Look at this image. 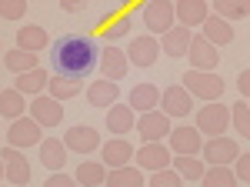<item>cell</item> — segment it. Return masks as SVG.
I'll return each instance as SVG.
<instances>
[{"instance_id": "1", "label": "cell", "mask_w": 250, "mask_h": 187, "mask_svg": "<svg viewBox=\"0 0 250 187\" xmlns=\"http://www.w3.org/2000/svg\"><path fill=\"white\" fill-rule=\"evenodd\" d=\"M100 60V47L90 37H80V34H67V37L54 40L50 47V67L60 77H74L83 80Z\"/></svg>"}, {"instance_id": "2", "label": "cell", "mask_w": 250, "mask_h": 187, "mask_svg": "<svg viewBox=\"0 0 250 187\" xmlns=\"http://www.w3.org/2000/svg\"><path fill=\"white\" fill-rule=\"evenodd\" d=\"M184 87L190 91V97H200L204 104H210V100H220L224 80L213 74V70H187L184 74Z\"/></svg>"}, {"instance_id": "3", "label": "cell", "mask_w": 250, "mask_h": 187, "mask_svg": "<svg viewBox=\"0 0 250 187\" xmlns=\"http://www.w3.org/2000/svg\"><path fill=\"white\" fill-rule=\"evenodd\" d=\"M230 127V107H224L220 100H210L197 111V131L207 137H224V131Z\"/></svg>"}, {"instance_id": "4", "label": "cell", "mask_w": 250, "mask_h": 187, "mask_svg": "<svg viewBox=\"0 0 250 187\" xmlns=\"http://www.w3.org/2000/svg\"><path fill=\"white\" fill-rule=\"evenodd\" d=\"M144 23H147V30L150 34H167L173 23H177V14H173V3L170 0H150V3H144Z\"/></svg>"}, {"instance_id": "5", "label": "cell", "mask_w": 250, "mask_h": 187, "mask_svg": "<svg viewBox=\"0 0 250 187\" xmlns=\"http://www.w3.org/2000/svg\"><path fill=\"white\" fill-rule=\"evenodd\" d=\"M160 107H164L167 117H187L193 111V97L184 84H173L167 91H160Z\"/></svg>"}, {"instance_id": "6", "label": "cell", "mask_w": 250, "mask_h": 187, "mask_svg": "<svg viewBox=\"0 0 250 187\" xmlns=\"http://www.w3.org/2000/svg\"><path fill=\"white\" fill-rule=\"evenodd\" d=\"M137 131H140V137H144V144H154V140H160V137H167L173 127H170V117H167L164 111H147V114L137 117Z\"/></svg>"}, {"instance_id": "7", "label": "cell", "mask_w": 250, "mask_h": 187, "mask_svg": "<svg viewBox=\"0 0 250 187\" xmlns=\"http://www.w3.org/2000/svg\"><path fill=\"white\" fill-rule=\"evenodd\" d=\"M187 57H190V67H193V70H213V67H217V60H220L217 47H213L204 34H193V37H190Z\"/></svg>"}, {"instance_id": "8", "label": "cell", "mask_w": 250, "mask_h": 187, "mask_svg": "<svg viewBox=\"0 0 250 187\" xmlns=\"http://www.w3.org/2000/svg\"><path fill=\"white\" fill-rule=\"evenodd\" d=\"M7 144L10 147H37L40 144V124L37 120H27V117H17V120H10V131H7Z\"/></svg>"}, {"instance_id": "9", "label": "cell", "mask_w": 250, "mask_h": 187, "mask_svg": "<svg viewBox=\"0 0 250 187\" xmlns=\"http://www.w3.org/2000/svg\"><path fill=\"white\" fill-rule=\"evenodd\" d=\"M0 161H3V170H7V181H10V184H17V187L30 184V161L23 157V150L3 147Z\"/></svg>"}, {"instance_id": "10", "label": "cell", "mask_w": 250, "mask_h": 187, "mask_svg": "<svg viewBox=\"0 0 250 187\" xmlns=\"http://www.w3.org/2000/svg\"><path fill=\"white\" fill-rule=\"evenodd\" d=\"M200 150L207 154V164L210 167H227V164L237 161V154H240L230 137H207V147H200Z\"/></svg>"}, {"instance_id": "11", "label": "cell", "mask_w": 250, "mask_h": 187, "mask_svg": "<svg viewBox=\"0 0 250 187\" xmlns=\"http://www.w3.org/2000/svg\"><path fill=\"white\" fill-rule=\"evenodd\" d=\"M134 157H137V164H140V170H164V167H170L173 150L164 147L160 140H154V144H144Z\"/></svg>"}, {"instance_id": "12", "label": "cell", "mask_w": 250, "mask_h": 187, "mask_svg": "<svg viewBox=\"0 0 250 187\" xmlns=\"http://www.w3.org/2000/svg\"><path fill=\"white\" fill-rule=\"evenodd\" d=\"M157 57H160V40H154L150 34L130 40V47H127V60H130L134 67H154Z\"/></svg>"}, {"instance_id": "13", "label": "cell", "mask_w": 250, "mask_h": 187, "mask_svg": "<svg viewBox=\"0 0 250 187\" xmlns=\"http://www.w3.org/2000/svg\"><path fill=\"white\" fill-rule=\"evenodd\" d=\"M30 114H34V120H37L40 127H57L60 120H63V107H60V100H54L50 94H40V97H34Z\"/></svg>"}, {"instance_id": "14", "label": "cell", "mask_w": 250, "mask_h": 187, "mask_svg": "<svg viewBox=\"0 0 250 187\" xmlns=\"http://www.w3.org/2000/svg\"><path fill=\"white\" fill-rule=\"evenodd\" d=\"M134 161V147L124 140V137H114V140H107V144H100V164L104 167H127Z\"/></svg>"}, {"instance_id": "15", "label": "cell", "mask_w": 250, "mask_h": 187, "mask_svg": "<svg viewBox=\"0 0 250 187\" xmlns=\"http://www.w3.org/2000/svg\"><path fill=\"white\" fill-rule=\"evenodd\" d=\"M127 64H130L127 54H124L120 47H114V44L100 50V74H104V80H120V77L130 70Z\"/></svg>"}, {"instance_id": "16", "label": "cell", "mask_w": 250, "mask_h": 187, "mask_svg": "<svg viewBox=\"0 0 250 187\" xmlns=\"http://www.w3.org/2000/svg\"><path fill=\"white\" fill-rule=\"evenodd\" d=\"M167 137H170L173 154H200V147H204V134L197 127H173Z\"/></svg>"}, {"instance_id": "17", "label": "cell", "mask_w": 250, "mask_h": 187, "mask_svg": "<svg viewBox=\"0 0 250 187\" xmlns=\"http://www.w3.org/2000/svg\"><path fill=\"white\" fill-rule=\"evenodd\" d=\"M63 144H67V150L74 147L77 154H90V150H100V134L94 127L77 124V127H70V131L63 134Z\"/></svg>"}, {"instance_id": "18", "label": "cell", "mask_w": 250, "mask_h": 187, "mask_svg": "<svg viewBox=\"0 0 250 187\" xmlns=\"http://www.w3.org/2000/svg\"><path fill=\"white\" fill-rule=\"evenodd\" d=\"M107 127H110V134H117V137L134 131L137 114L130 111V104H114V107H107Z\"/></svg>"}, {"instance_id": "19", "label": "cell", "mask_w": 250, "mask_h": 187, "mask_svg": "<svg viewBox=\"0 0 250 187\" xmlns=\"http://www.w3.org/2000/svg\"><path fill=\"white\" fill-rule=\"evenodd\" d=\"M190 37H193L190 27H184V23L177 27V23H173L170 30L164 34V40H160V50H164L167 57H184L187 47H190Z\"/></svg>"}, {"instance_id": "20", "label": "cell", "mask_w": 250, "mask_h": 187, "mask_svg": "<svg viewBox=\"0 0 250 187\" xmlns=\"http://www.w3.org/2000/svg\"><path fill=\"white\" fill-rule=\"evenodd\" d=\"M130 111L134 114H147V111H157V104H160V91H157L154 84H137L134 91H130Z\"/></svg>"}, {"instance_id": "21", "label": "cell", "mask_w": 250, "mask_h": 187, "mask_svg": "<svg viewBox=\"0 0 250 187\" xmlns=\"http://www.w3.org/2000/svg\"><path fill=\"white\" fill-rule=\"evenodd\" d=\"M204 27V37L210 40L213 47H220V44H233V27H230V20H224V17H217V14H210V17L200 23Z\"/></svg>"}, {"instance_id": "22", "label": "cell", "mask_w": 250, "mask_h": 187, "mask_svg": "<svg viewBox=\"0 0 250 187\" xmlns=\"http://www.w3.org/2000/svg\"><path fill=\"white\" fill-rule=\"evenodd\" d=\"M173 14H177V20H180L184 27H197V23L207 20V3H204V0H180V3L173 7Z\"/></svg>"}, {"instance_id": "23", "label": "cell", "mask_w": 250, "mask_h": 187, "mask_svg": "<svg viewBox=\"0 0 250 187\" xmlns=\"http://www.w3.org/2000/svg\"><path fill=\"white\" fill-rule=\"evenodd\" d=\"M40 161H43V167L60 170L67 164V144L57 140V137H47V140L40 144Z\"/></svg>"}, {"instance_id": "24", "label": "cell", "mask_w": 250, "mask_h": 187, "mask_svg": "<svg viewBox=\"0 0 250 187\" xmlns=\"http://www.w3.org/2000/svg\"><path fill=\"white\" fill-rule=\"evenodd\" d=\"M117 80H97L87 87V100L94 104V107H114L117 104Z\"/></svg>"}, {"instance_id": "25", "label": "cell", "mask_w": 250, "mask_h": 187, "mask_svg": "<svg viewBox=\"0 0 250 187\" xmlns=\"http://www.w3.org/2000/svg\"><path fill=\"white\" fill-rule=\"evenodd\" d=\"M104 187H144V174H140V167H114L110 174H107V181H104Z\"/></svg>"}, {"instance_id": "26", "label": "cell", "mask_w": 250, "mask_h": 187, "mask_svg": "<svg viewBox=\"0 0 250 187\" xmlns=\"http://www.w3.org/2000/svg\"><path fill=\"white\" fill-rule=\"evenodd\" d=\"M17 47H20V50H30V54L43 50V47H47V30H43V27H37V23H30V27H20Z\"/></svg>"}, {"instance_id": "27", "label": "cell", "mask_w": 250, "mask_h": 187, "mask_svg": "<svg viewBox=\"0 0 250 187\" xmlns=\"http://www.w3.org/2000/svg\"><path fill=\"white\" fill-rule=\"evenodd\" d=\"M47 84H50V77H47V70L43 67H34V70H27V74H17V87L20 94H40L47 91Z\"/></svg>"}, {"instance_id": "28", "label": "cell", "mask_w": 250, "mask_h": 187, "mask_svg": "<svg viewBox=\"0 0 250 187\" xmlns=\"http://www.w3.org/2000/svg\"><path fill=\"white\" fill-rule=\"evenodd\" d=\"M74 181H77L80 187H100L107 181V167L97 164V161H83L77 167V174H74Z\"/></svg>"}, {"instance_id": "29", "label": "cell", "mask_w": 250, "mask_h": 187, "mask_svg": "<svg viewBox=\"0 0 250 187\" xmlns=\"http://www.w3.org/2000/svg\"><path fill=\"white\" fill-rule=\"evenodd\" d=\"M23 111H27V100H23V94H20L17 87L0 91V114H3L7 120H17V117H23Z\"/></svg>"}, {"instance_id": "30", "label": "cell", "mask_w": 250, "mask_h": 187, "mask_svg": "<svg viewBox=\"0 0 250 187\" xmlns=\"http://www.w3.org/2000/svg\"><path fill=\"white\" fill-rule=\"evenodd\" d=\"M173 170L184 177V181H200L204 177V164L197 154H177L173 157Z\"/></svg>"}, {"instance_id": "31", "label": "cell", "mask_w": 250, "mask_h": 187, "mask_svg": "<svg viewBox=\"0 0 250 187\" xmlns=\"http://www.w3.org/2000/svg\"><path fill=\"white\" fill-rule=\"evenodd\" d=\"M3 64H7V70L10 74H27V70H34L37 67V54H30V50H7L3 54Z\"/></svg>"}, {"instance_id": "32", "label": "cell", "mask_w": 250, "mask_h": 187, "mask_svg": "<svg viewBox=\"0 0 250 187\" xmlns=\"http://www.w3.org/2000/svg\"><path fill=\"white\" fill-rule=\"evenodd\" d=\"M47 91H50L54 100H70V97H77V94H80V80L54 74V77H50V84H47Z\"/></svg>"}, {"instance_id": "33", "label": "cell", "mask_w": 250, "mask_h": 187, "mask_svg": "<svg viewBox=\"0 0 250 187\" xmlns=\"http://www.w3.org/2000/svg\"><path fill=\"white\" fill-rule=\"evenodd\" d=\"M213 10L224 20H244L250 17V0H213Z\"/></svg>"}, {"instance_id": "34", "label": "cell", "mask_w": 250, "mask_h": 187, "mask_svg": "<svg viewBox=\"0 0 250 187\" xmlns=\"http://www.w3.org/2000/svg\"><path fill=\"white\" fill-rule=\"evenodd\" d=\"M200 184L204 187H237V174L230 167H207L204 170V177H200Z\"/></svg>"}, {"instance_id": "35", "label": "cell", "mask_w": 250, "mask_h": 187, "mask_svg": "<svg viewBox=\"0 0 250 187\" xmlns=\"http://www.w3.org/2000/svg\"><path fill=\"white\" fill-rule=\"evenodd\" d=\"M230 124H233V131L240 134V137H247V140H250V104H247V100H237V104H233Z\"/></svg>"}, {"instance_id": "36", "label": "cell", "mask_w": 250, "mask_h": 187, "mask_svg": "<svg viewBox=\"0 0 250 187\" xmlns=\"http://www.w3.org/2000/svg\"><path fill=\"white\" fill-rule=\"evenodd\" d=\"M127 34H130V17L127 14H120V17H114L110 23L100 27V37L104 40H120V37H127Z\"/></svg>"}, {"instance_id": "37", "label": "cell", "mask_w": 250, "mask_h": 187, "mask_svg": "<svg viewBox=\"0 0 250 187\" xmlns=\"http://www.w3.org/2000/svg\"><path fill=\"white\" fill-rule=\"evenodd\" d=\"M150 187H184V177H180L173 167H164V170H154Z\"/></svg>"}, {"instance_id": "38", "label": "cell", "mask_w": 250, "mask_h": 187, "mask_svg": "<svg viewBox=\"0 0 250 187\" xmlns=\"http://www.w3.org/2000/svg\"><path fill=\"white\" fill-rule=\"evenodd\" d=\"M27 14V0H0V17L3 20H20Z\"/></svg>"}, {"instance_id": "39", "label": "cell", "mask_w": 250, "mask_h": 187, "mask_svg": "<svg viewBox=\"0 0 250 187\" xmlns=\"http://www.w3.org/2000/svg\"><path fill=\"white\" fill-rule=\"evenodd\" d=\"M233 174H237V181L250 184V154H237V161H233Z\"/></svg>"}, {"instance_id": "40", "label": "cell", "mask_w": 250, "mask_h": 187, "mask_svg": "<svg viewBox=\"0 0 250 187\" xmlns=\"http://www.w3.org/2000/svg\"><path fill=\"white\" fill-rule=\"evenodd\" d=\"M43 187H77V181H74L70 174H54V177H47Z\"/></svg>"}, {"instance_id": "41", "label": "cell", "mask_w": 250, "mask_h": 187, "mask_svg": "<svg viewBox=\"0 0 250 187\" xmlns=\"http://www.w3.org/2000/svg\"><path fill=\"white\" fill-rule=\"evenodd\" d=\"M237 87H240V94L250 100V67H247V70H240V77H237Z\"/></svg>"}, {"instance_id": "42", "label": "cell", "mask_w": 250, "mask_h": 187, "mask_svg": "<svg viewBox=\"0 0 250 187\" xmlns=\"http://www.w3.org/2000/svg\"><path fill=\"white\" fill-rule=\"evenodd\" d=\"M83 3H87V0H60V7H63L67 14H74V10H80Z\"/></svg>"}, {"instance_id": "43", "label": "cell", "mask_w": 250, "mask_h": 187, "mask_svg": "<svg viewBox=\"0 0 250 187\" xmlns=\"http://www.w3.org/2000/svg\"><path fill=\"white\" fill-rule=\"evenodd\" d=\"M3 177H7V170H3V161H0V181H3Z\"/></svg>"}, {"instance_id": "44", "label": "cell", "mask_w": 250, "mask_h": 187, "mask_svg": "<svg viewBox=\"0 0 250 187\" xmlns=\"http://www.w3.org/2000/svg\"><path fill=\"white\" fill-rule=\"evenodd\" d=\"M120 3H124V7H130V3H137V0H120Z\"/></svg>"}, {"instance_id": "45", "label": "cell", "mask_w": 250, "mask_h": 187, "mask_svg": "<svg viewBox=\"0 0 250 187\" xmlns=\"http://www.w3.org/2000/svg\"><path fill=\"white\" fill-rule=\"evenodd\" d=\"M100 187H104V184H100Z\"/></svg>"}, {"instance_id": "46", "label": "cell", "mask_w": 250, "mask_h": 187, "mask_svg": "<svg viewBox=\"0 0 250 187\" xmlns=\"http://www.w3.org/2000/svg\"><path fill=\"white\" fill-rule=\"evenodd\" d=\"M247 104H250V100H247Z\"/></svg>"}]
</instances>
